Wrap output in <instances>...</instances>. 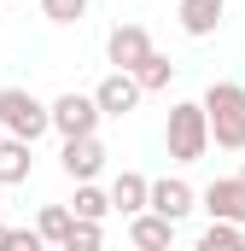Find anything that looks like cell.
<instances>
[{
  "instance_id": "ba28073f",
  "label": "cell",
  "mask_w": 245,
  "mask_h": 251,
  "mask_svg": "<svg viewBox=\"0 0 245 251\" xmlns=\"http://www.w3.org/2000/svg\"><path fill=\"white\" fill-rule=\"evenodd\" d=\"M140 94H146V88H140L128 70H111V76L94 88V100H99V111H105V117H128V111L140 105Z\"/></svg>"
},
{
  "instance_id": "3957f363",
  "label": "cell",
  "mask_w": 245,
  "mask_h": 251,
  "mask_svg": "<svg viewBox=\"0 0 245 251\" xmlns=\"http://www.w3.org/2000/svg\"><path fill=\"white\" fill-rule=\"evenodd\" d=\"M0 128L35 146V140L53 128V105H41L29 88H0Z\"/></svg>"
},
{
  "instance_id": "5b68a950",
  "label": "cell",
  "mask_w": 245,
  "mask_h": 251,
  "mask_svg": "<svg viewBox=\"0 0 245 251\" xmlns=\"http://www.w3.org/2000/svg\"><path fill=\"white\" fill-rule=\"evenodd\" d=\"M152 53H158V47H152V35H146V24H117V29L105 35V59L117 64V70H128V76H134L140 64L152 59Z\"/></svg>"
},
{
  "instance_id": "9a60e30c",
  "label": "cell",
  "mask_w": 245,
  "mask_h": 251,
  "mask_svg": "<svg viewBox=\"0 0 245 251\" xmlns=\"http://www.w3.org/2000/svg\"><path fill=\"white\" fill-rule=\"evenodd\" d=\"M70 210H76V222H105V216H111V193L94 187V181H82L76 199H70Z\"/></svg>"
},
{
  "instance_id": "d6986e66",
  "label": "cell",
  "mask_w": 245,
  "mask_h": 251,
  "mask_svg": "<svg viewBox=\"0 0 245 251\" xmlns=\"http://www.w3.org/2000/svg\"><path fill=\"white\" fill-rule=\"evenodd\" d=\"M94 0H41V12H47V24H76L82 12H88Z\"/></svg>"
},
{
  "instance_id": "6da1fadb",
  "label": "cell",
  "mask_w": 245,
  "mask_h": 251,
  "mask_svg": "<svg viewBox=\"0 0 245 251\" xmlns=\"http://www.w3.org/2000/svg\"><path fill=\"white\" fill-rule=\"evenodd\" d=\"M204 117H210V140L222 152H245V82H210Z\"/></svg>"
},
{
  "instance_id": "7c38bea8",
  "label": "cell",
  "mask_w": 245,
  "mask_h": 251,
  "mask_svg": "<svg viewBox=\"0 0 245 251\" xmlns=\"http://www.w3.org/2000/svg\"><path fill=\"white\" fill-rule=\"evenodd\" d=\"M175 12H181V29L193 41H204V35H216V24H222V12H228V0H175Z\"/></svg>"
},
{
  "instance_id": "7a4b0ae2",
  "label": "cell",
  "mask_w": 245,
  "mask_h": 251,
  "mask_svg": "<svg viewBox=\"0 0 245 251\" xmlns=\"http://www.w3.org/2000/svg\"><path fill=\"white\" fill-rule=\"evenodd\" d=\"M164 152H170L175 164H198V158L210 152V117H204V100H181V105H170Z\"/></svg>"
},
{
  "instance_id": "30bf717a",
  "label": "cell",
  "mask_w": 245,
  "mask_h": 251,
  "mask_svg": "<svg viewBox=\"0 0 245 251\" xmlns=\"http://www.w3.org/2000/svg\"><path fill=\"white\" fill-rule=\"evenodd\" d=\"M152 210L170 216V222H181L187 210H198V193L187 187L181 176H164V181H152Z\"/></svg>"
},
{
  "instance_id": "e0dca14e",
  "label": "cell",
  "mask_w": 245,
  "mask_h": 251,
  "mask_svg": "<svg viewBox=\"0 0 245 251\" xmlns=\"http://www.w3.org/2000/svg\"><path fill=\"white\" fill-rule=\"evenodd\" d=\"M134 82H140L146 94H158V88H170V82H175V64L164 59V53H152V59H146L140 70H134Z\"/></svg>"
},
{
  "instance_id": "9c48e42d",
  "label": "cell",
  "mask_w": 245,
  "mask_h": 251,
  "mask_svg": "<svg viewBox=\"0 0 245 251\" xmlns=\"http://www.w3.org/2000/svg\"><path fill=\"white\" fill-rule=\"evenodd\" d=\"M128 246L134 251H170L175 246V222L158 216V210H140V216H128Z\"/></svg>"
},
{
  "instance_id": "4fadbf2b",
  "label": "cell",
  "mask_w": 245,
  "mask_h": 251,
  "mask_svg": "<svg viewBox=\"0 0 245 251\" xmlns=\"http://www.w3.org/2000/svg\"><path fill=\"white\" fill-rule=\"evenodd\" d=\"M29 170H35V158H29V140L6 134V140H0V187H24V181H29Z\"/></svg>"
},
{
  "instance_id": "5bb4252c",
  "label": "cell",
  "mask_w": 245,
  "mask_h": 251,
  "mask_svg": "<svg viewBox=\"0 0 245 251\" xmlns=\"http://www.w3.org/2000/svg\"><path fill=\"white\" fill-rule=\"evenodd\" d=\"M70 228H76V210H70V204H41L35 234H41L47 246H64V240H70Z\"/></svg>"
},
{
  "instance_id": "2e32d148",
  "label": "cell",
  "mask_w": 245,
  "mask_h": 251,
  "mask_svg": "<svg viewBox=\"0 0 245 251\" xmlns=\"http://www.w3.org/2000/svg\"><path fill=\"white\" fill-rule=\"evenodd\" d=\"M193 251H245V228H234V222H210V228L198 234Z\"/></svg>"
},
{
  "instance_id": "8fae6325",
  "label": "cell",
  "mask_w": 245,
  "mask_h": 251,
  "mask_svg": "<svg viewBox=\"0 0 245 251\" xmlns=\"http://www.w3.org/2000/svg\"><path fill=\"white\" fill-rule=\"evenodd\" d=\"M111 210H122V216H140V210H152V181L140 176V170H122L117 181H111Z\"/></svg>"
},
{
  "instance_id": "ffe728a7",
  "label": "cell",
  "mask_w": 245,
  "mask_h": 251,
  "mask_svg": "<svg viewBox=\"0 0 245 251\" xmlns=\"http://www.w3.org/2000/svg\"><path fill=\"white\" fill-rule=\"evenodd\" d=\"M6 251H47V240H41L35 228H12V246Z\"/></svg>"
},
{
  "instance_id": "ac0fdd59",
  "label": "cell",
  "mask_w": 245,
  "mask_h": 251,
  "mask_svg": "<svg viewBox=\"0 0 245 251\" xmlns=\"http://www.w3.org/2000/svg\"><path fill=\"white\" fill-rule=\"evenodd\" d=\"M59 251H105V234H99V222H76L70 228V240Z\"/></svg>"
},
{
  "instance_id": "8992f818",
  "label": "cell",
  "mask_w": 245,
  "mask_h": 251,
  "mask_svg": "<svg viewBox=\"0 0 245 251\" xmlns=\"http://www.w3.org/2000/svg\"><path fill=\"white\" fill-rule=\"evenodd\" d=\"M198 210H210V222L245 228V181H240V176H216L210 187L198 193Z\"/></svg>"
},
{
  "instance_id": "277c9868",
  "label": "cell",
  "mask_w": 245,
  "mask_h": 251,
  "mask_svg": "<svg viewBox=\"0 0 245 251\" xmlns=\"http://www.w3.org/2000/svg\"><path fill=\"white\" fill-rule=\"evenodd\" d=\"M99 100L94 94H59L53 100V128H59L64 140H82V134H99Z\"/></svg>"
},
{
  "instance_id": "44dd1931",
  "label": "cell",
  "mask_w": 245,
  "mask_h": 251,
  "mask_svg": "<svg viewBox=\"0 0 245 251\" xmlns=\"http://www.w3.org/2000/svg\"><path fill=\"white\" fill-rule=\"evenodd\" d=\"M6 246H12V228H6V222H0V251H6Z\"/></svg>"
},
{
  "instance_id": "7402d4cb",
  "label": "cell",
  "mask_w": 245,
  "mask_h": 251,
  "mask_svg": "<svg viewBox=\"0 0 245 251\" xmlns=\"http://www.w3.org/2000/svg\"><path fill=\"white\" fill-rule=\"evenodd\" d=\"M240 181H245V164H240Z\"/></svg>"
},
{
  "instance_id": "52a82bcc",
  "label": "cell",
  "mask_w": 245,
  "mask_h": 251,
  "mask_svg": "<svg viewBox=\"0 0 245 251\" xmlns=\"http://www.w3.org/2000/svg\"><path fill=\"white\" fill-rule=\"evenodd\" d=\"M59 164H64V176H70L76 187H82V181H94V176L105 170V146H99V134H82V140H64Z\"/></svg>"
}]
</instances>
